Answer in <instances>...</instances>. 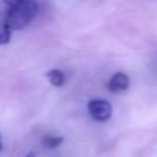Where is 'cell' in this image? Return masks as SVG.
<instances>
[{
    "mask_svg": "<svg viewBox=\"0 0 157 157\" xmlns=\"http://www.w3.org/2000/svg\"><path fill=\"white\" fill-rule=\"evenodd\" d=\"M31 20H33V17L29 14H26L25 11H22L16 6H10V10L6 11L3 25L6 28H10L11 31H20V29L26 28L31 23Z\"/></svg>",
    "mask_w": 157,
    "mask_h": 157,
    "instance_id": "obj_1",
    "label": "cell"
},
{
    "mask_svg": "<svg viewBox=\"0 0 157 157\" xmlns=\"http://www.w3.org/2000/svg\"><path fill=\"white\" fill-rule=\"evenodd\" d=\"M88 113L96 122H106L113 116V105L105 99H93L88 102Z\"/></svg>",
    "mask_w": 157,
    "mask_h": 157,
    "instance_id": "obj_2",
    "label": "cell"
},
{
    "mask_svg": "<svg viewBox=\"0 0 157 157\" xmlns=\"http://www.w3.org/2000/svg\"><path fill=\"white\" fill-rule=\"evenodd\" d=\"M129 88V77L125 72H116L108 80V90L114 94L125 93Z\"/></svg>",
    "mask_w": 157,
    "mask_h": 157,
    "instance_id": "obj_3",
    "label": "cell"
},
{
    "mask_svg": "<svg viewBox=\"0 0 157 157\" xmlns=\"http://www.w3.org/2000/svg\"><path fill=\"white\" fill-rule=\"evenodd\" d=\"M10 6H16L22 11H25L26 14H29L33 19L39 14V5L36 0H11Z\"/></svg>",
    "mask_w": 157,
    "mask_h": 157,
    "instance_id": "obj_4",
    "label": "cell"
},
{
    "mask_svg": "<svg viewBox=\"0 0 157 157\" xmlns=\"http://www.w3.org/2000/svg\"><path fill=\"white\" fill-rule=\"evenodd\" d=\"M46 78L49 80V83L56 88H60L65 85L66 82V77H65V72L62 69H51L46 72Z\"/></svg>",
    "mask_w": 157,
    "mask_h": 157,
    "instance_id": "obj_5",
    "label": "cell"
},
{
    "mask_svg": "<svg viewBox=\"0 0 157 157\" xmlns=\"http://www.w3.org/2000/svg\"><path fill=\"white\" fill-rule=\"evenodd\" d=\"M42 142H43V146L45 148L52 149V148H57L59 145H62L63 137H59V136H45Z\"/></svg>",
    "mask_w": 157,
    "mask_h": 157,
    "instance_id": "obj_6",
    "label": "cell"
},
{
    "mask_svg": "<svg viewBox=\"0 0 157 157\" xmlns=\"http://www.w3.org/2000/svg\"><path fill=\"white\" fill-rule=\"evenodd\" d=\"M11 29L6 28L5 25H2V28H0V46H3V45H8L11 42Z\"/></svg>",
    "mask_w": 157,
    "mask_h": 157,
    "instance_id": "obj_7",
    "label": "cell"
},
{
    "mask_svg": "<svg viewBox=\"0 0 157 157\" xmlns=\"http://www.w3.org/2000/svg\"><path fill=\"white\" fill-rule=\"evenodd\" d=\"M0 151H2V137H0Z\"/></svg>",
    "mask_w": 157,
    "mask_h": 157,
    "instance_id": "obj_8",
    "label": "cell"
},
{
    "mask_svg": "<svg viewBox=\"0 0 157 157\" xmlns=\"http://www.w3.org/2000/svg\"><path fill=\"white\" fill-rule=\"evenodd\" d=\"M28 157H34V154H29V155H28Z\"/></svg>",
    "mask_w": 157,
    "mask_h": 157,
    "instance_id": "obj_9",
    "label": "cell"
}]
</instances>
